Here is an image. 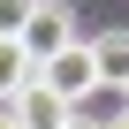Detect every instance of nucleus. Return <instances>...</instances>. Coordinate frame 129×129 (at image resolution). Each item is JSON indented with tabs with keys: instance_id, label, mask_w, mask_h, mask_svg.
<instances>
[{
	"instance_id": "nucleus-7",
	"label": "nucleus",
	"mask_w": 129,
	"mask_h": 129,
	"mask_svg": "<svg viewBox=\"0 0 129 129\" xmlns=\"http://www.w3.org/2000/svg\"><path fill=\"white\" fill-rule=\"evenodd\" d=\"M61 129H106V121H91V114L76 106V114H69V121H61Z\"/></svg>"
},
{
	"instance_id": "nucleus-5",
	"label": "nucleus",
	"mask_w": 129,
	"mask_h": 129,
	"mask_svg": "<svg viewBox=\"0 0 129 129\" xmlns=\"http://www.w3.org/2000/svg\"><path fill=\"white\" fill-rule=\"evenodd\" d=\"M30 76H38V53H30L23 38H0V106H8Z\"/></svg>"
},
{
	"instance_id": "nucleus-1",
	"label": "nucleus",
	"mask_w": 129,
	"mask_h": 129,
	"mask_svg": "<svg viewBox=\"0 0 129 129\" xmlns=\"http://www.w3.org/2000/svg\"><path fill=\"white\" fill-rule=\"evenodd\" d=\"M38 76H46V84H53L61 99H76V106H84V99L99 91V61H91V46L76 38L69 53H53V61H38Z\"/></svg>"
},
{
	"instance_id": "nucleus-3",
	"label": "nucleus",
	"mask_w": 129,
	"mask_h": 129,
	"mask_svg": "<svg viewBox=\"0 0 129 129\" xmlns=\"http://www.w3.org/2000/svg\"><path fill=\"white\" fill-rule=\"evenodd\" d=\"M8 106H15V121H23V129H61V121L76 114V99H61V91H53L46 76H30V84H23V91L8 99Z\"/></svg>"
},
{
	"instance_id": "nucleus-8",
	"label": "nucleus",
	"mask_w": 129,
	"mask_h": 129,
	"mask_svg": "<svg viewBox=\"0 0 129 129\" xmlns=\"http://www.w3.org/2000/svg\"><path fill=\"white\" fill-rule=\"evenodd\" d=\"M0 129H23V121H15V106H0Z\"/></svg>"
},
{
	"instance_id": "nucleus-4",
	"label": "nucleus",
	"mask_w": 129,
	"mask_h": 129,
	"mask_svg": "<svg viewBox=\"0 0 129 129\" xmlns=\"http://www.w3.org/2000/svg\"><path fill=\"white\" fill-rule=\"evenodd\" d=\"M91 61H99V91H129V30H99Z\"/></svg>"
},
{
	"instance_id": "nucleus-9",
	"label": "nucleus",
	"mask_w": 129,
	"mask_h": 129,
	"mask_svg": "<svg viewBox=\"0 0 129 129\" xmlns=\"http://www.w3.org/2000/svg\"><path fill=\"white\" fill-rule=\"evenodd\" d=\"M106 129H129V106H121V114H114V121H106Z\"/></svg>"
},
{
	"instance_id": "nucleus-2",
	"label": "nucleus",
	"mask_w": 129,
	"mask_h": 129,
	"mask_svg": "<svg viewBox=\"0 0 129 129\" xmlns=\"http://www.w3.org/2000/svg\"><path fill=\"white\" fill-rule=\"evenodd\" d=\"M23 46H30L38 61L69 53V46H76V15L61 8V0H38V8H30V23H23Z\"/></svg>"
},
{
	"instance_id": "nucleus-6",
	"label": "nucleus",
	"mask_w": 129,
	"mask_h": 129,
	"mask_svg": "<svg viewBox=\"0 0 129 129\" xmlns=\"http://www.w3.org/2000/svg\"><path fill=\"white\" fill-rule=\"evenodd\" d=\"M30 8H38V0H0V38H23V23H30Z\"/></svg>"
}]
</instances>
